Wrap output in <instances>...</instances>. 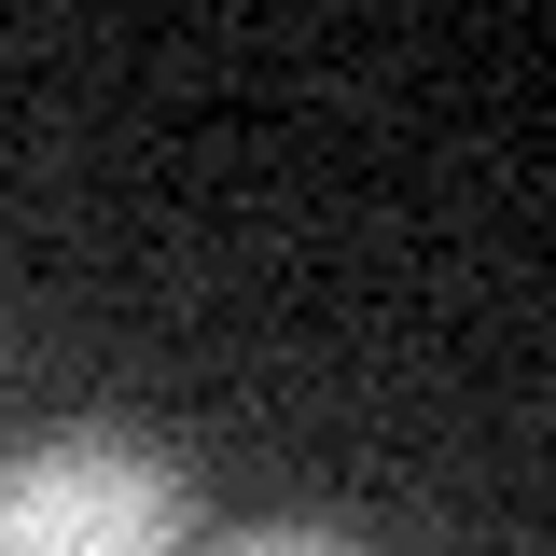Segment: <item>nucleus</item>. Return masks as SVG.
I'll return each instance as SVG.
<instances>
[{
  "label": "nucleus",
  "instance_id": "f257e3e1",
  "mask_svg": "<svg viewBox=\"0 0 556 556\" xmlns=\"http://www.w3.org/2000/svg\"><path fill=\"white\" fill-rule=\"evenodd\" d=\"M181 543H195V501L126 431H70L0 473V556H181Z\"/></svg>",
  "mask_w": 556,
  "mask_h": 556
},
{
  "label": "nucleus",
  "instance_id": "f03ea898",
  "mask_svg": "<svg viewBox=\"0 0 556 556\" xmlns=\"http://www.w3.org/2000/svg\"><path fill=\"white\" fill-rule=\"evenodd\" d=\"M223 556H348V543H320V529H251V543H223Z\"/></svg>",
  "mask_w": 556,
  "mask_h": 556
}]
</instances>
